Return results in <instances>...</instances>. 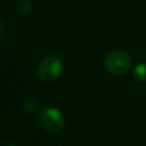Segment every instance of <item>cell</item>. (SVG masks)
<instances>
[{"mask_svg": "<svg viewBox=\"0 0 146 146\" xmlns=\"http://www.w3.org/2000/svg\"><path fill=\"white\" fill-rule=\"evenodd\" d=\"M106 70L113 75H123L131 67L130 56L121 50H113L108 52L104 59Z\"/></svg>", "mask_w": 146, "mask_h": 146, "instance_id": "obj_1", "label": "cell"}, {"mask_svg": "<svg viewBox=\"0 0 146 146\" xmlns=\"http://www.w3.org/2000/svg\"><path fill=\"white\" fill-rule=\"evenodd\" d=\"M62 70V60L56 56H48L39 63L36 67V75L43 82H51L59 76Z\"/></svg>", "mask_w": 146, "mask_h": 146, "instance_id": "obj_2", "label": "cell"}, {"mask_svg": "<svg viewBox=\"0 0 146 146\" xmlns=\"http://www.w3.org/2000/svg\"><path fill=\"white\" fill-rule=\"evenodd\" d=\"M41 123L46 130L49 132L56 133L59 132L64 127V117L59 110L54 107H48L41 113Z\"/></svg>", "mask_w": 146, "mask_h": 146, "instance_id": "obj_3", "label": "cell"}, {"mask_svg": "<svg viewBox=\"0 0 146 146\" xmlns=\"http://www.w3.org/2000/svg\"><path fill=\"white\" fill-rule=\"evenodd\" d=\"M135 78L140 82H146V63H138L133 67Z\"/></svg>", "mask_w": 146, "mask_h": 146, "instance_id": "obj_4", "label": "cell"}, {"mask_svg": "<svg viewBox=\"0 0 146 146\" xmlns=\"http://www.w3.org/2000/svg\"><path fill=\"white\" fill-rule=\"evenodd\" d=\"M32 9V3L30 0H18L17 2V10L21 14H27Z\"/></svg>", "mask_w": 146, "mask_h": 146, "instance_id": "obj_5", "label": "cell"}, {"mask_svg": "<svg viewBox=\"0 0 146 146\" xmlns=\"http://www.w3.org/2000/svg\"><path fill=\"white\" fill-rule=\"evenodd\" d=\"M23 108L26 112H34L38 108V104L33 99L27 98V99H24V102H23Z\"/></svg>", "mask_w": 146, "mask_h": 146, "instance_id": "obj_6", "label": "cell"}, {"mask_svg": "<svg viewBox=\"0 0 146 146\" xmlns=\"http://www.w3.org/2000/svg\"><path fill=\"white\" fill-rule=\"evenodd\" d=\"M3 36H5V25L0 19V39H3Z\"/></svg>", "mask_w": 146, "mask_h": 146, "instance_id": "obj_7", "label": "cell"}, {"mask_svg": "<svg viewBox=\"0 0 146 146\" xmlns=\"http://www.w3.org/2000/svg\"><path fill=\"white\" fill-rule=\"evenodd\" d=\"M9 146H15V145H13V144H11V145H9Z\"/></svg>", "mask_w": 146, "mask_h": 146, "instance_id": "obj_8", "label": "cell"}]
</instances>
